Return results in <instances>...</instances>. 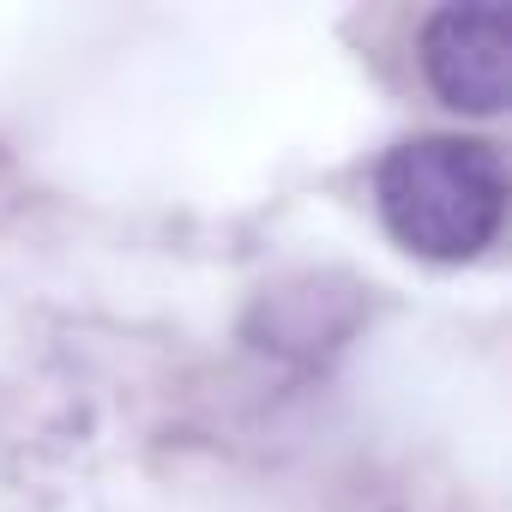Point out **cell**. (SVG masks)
Returning <instances> with one entry per match:
<instances>
[{"label":"cell","instance_id":"obj_1","mask_svg":"<svg viewBox=\"0 0 512 512\" xmlns=\"http://www.w3.org/2000/svg\"><path fill=\"white\" fill-rule=\"evenodd\" d=\"M374 205L392 241L416 260H476L506 223V157L500 145L464 133L398 139L374 169Z\"/></svg>","mask_w":512,"mask_h":512},{"label":"cell","instance_id":"obj_2","mask_svg":"<svg viewBox=\"0 0 512 512\" xmlns=\"http://www.w3.org/2000/svg\"><path fill=\"white\" fill-rule=\"evenodd\" d=\"M416 61L446 109L500 115L512 97V7L506 0H464V7L422 13Z\"/></svg>","mask_w":512,"mask_h":512}]
</instances>
